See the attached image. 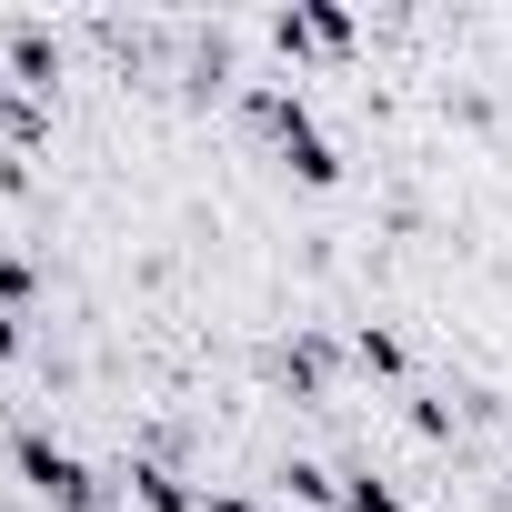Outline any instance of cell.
Here are the masks:
<instances>
[{"instance_id":"1","label":"cell","mask_w":512,"mask_h":512,"mask_svg":"<svg viewBox=\"0 0 512 512\" xmlns=\"http://www.w3.org/2000/svg\"><path fill=\"white\" fill-rule=\"evenodd\" d=\"M251 121L272 131V151L292 161V181H312V191H332V181H342V151H332V131L312 121V101H302V91L251 81Z\"/></svg>"},{"instance_id":"2","label":"cell","mask_w":512,"mask_h":512,"mask_svg":"<svg viewBox=\"0 0 512 512\" xmlns=\"http://www.w3.org/2000/svg\"><path fill=\"white\" fill-rule=\"evenodd\" d=\"M11 472H21V482H31L51 512H101V482H91V462H81L71 442H51L41 422H21V432H11Z\"/></svg>"},{"instance_id":"3","label":"cell","mask_w":512,"mask_h":512,"mask_svg":"<svg viewBox=\"0 0 512 512\" xmlns=\"http://www.w3.org/2000/svg\"><path fill=\"white\" fill-rule=\"evenodd\" d=\"M272 41H282V51H342V41H352V11H332V0H302V11L272 21Z\"/></svg>"},{"instance_id":"4","label":"cell","mask_w":512,"mask_h":512,"mask_svg":"<svg viewBox=\"0 0 512 512\" xmlns=\"http://www.w3.org/2000/svg\"><path fill=\"white\" fill-rule=\"evenodd\" d=\"M121 482H131V502H141V512H201V502L181 492V472H171V462H131Z\"/></svg>"},{"instance_id":"5","label":"cell","mask_w":512,"mask_h":512,"mask_svg":"<svg viewBox=\"0 0 512 512\" xmlns=\"http://www.w3.org/2000/svg\"><path fill=\"white\" fill-rule=\"evenodd\" d=\"M272 372H282L292 392H322V372H332V342H322V332H302V342H282V352H272Z\"/></svg>"},{"instance_id":"6","label":"cell","mask_w":512,"mask_h":512,"mask_svg":"<svg viewBox=\"0 0 512 512\" xmlns=\"http://www.w3.org/2000/svg\"><path fill=\"white\" fill-rule=\"evenodd\" d=\"M11 81L51 91V31H41V21H11Z\"/></svg>"},{"instance_id":"7","label":"cell","mask_w":512,"mask_h":512,"mask_svg":"<svg viewBox=\"0 0 512 512\" xmlns=\"http://www.w3.org/2000/svg\"><path fill=\"white\" fill-rule=\"evenodd\" d=\"M282 492H292V502H312V512H342V472H322V462H302V452L282 462Z\"/></svg>"},{"instance_id":"8","label":"cell","mask_w":512,"mask_h":512,"mask_svg":"<svg viewBox=\"0 0 512 512\" xmlns=\"http://www.w3.org/2000/svg\"><path fill=\"white\" fill-rule=\"evenodd\" d=\"M352 362H362V372H382V382H402V372H412V352H402V332H372V322L352 332Z\"/></svg>"},{"instance_id":"9","label":"cell","mask_w":512,"mask_h":512,"mask_svg":"<svg viewBox=\"0 0 512 512\" xmlns=\"http://www.w3.org/2000/svg\"><path fill=\"white\" fill-rule=\"evenodd\" d=\"M342 512H412V502H402L382 472H342Z\"/></svg>"},{"instance_id":"10","label":"cell","mask_w":512,"mask_h":512,"mask_svg":"<svg viewBox=\"0 0 512 512\" xmlns=\"http://www.w3.org/2000/svg\"><path fill=\"white\" fill-rule=\"evenodd\" d=\"M0 131H11V141H41V101H31L21 81H0Z\"/></svg>"},{"instance_id":"11","label":"cell","mask_w":512,"mask_h":512,"mask_svg":"<svg viewBox=\"0 0 512 512\" xmlns=\"http://www.w3.org/2000/svg\"><path fill=\"white\" fill-rule=\"evenodd\" d=\"M31 282H41L31 251H0V302H31Z\"/></svg>"},{"instance_id":"12","label":"cell","mask_w":512,"mask_h":512,"mask_svg":"<svg viewBox=\"0 0 512 512\" xmlns=\"http://www.w3.org/2000/svg\"><path fill=\"white\" fill-rule=\"evenodd\" d=\"M412 432L442 442V432H452V402H442V392H412Z\"/></svg>"},{"instance_id":"13","label":"cell","mask_w":512,"mask_h":512,"mask_svg":"<svg viewBox=\"0 0 512 512\" xmlns=\"http://www.w3.org/2000/svg\"><path fill=\"white\" fill-rule=\"evenodd\" d=\"M11 352H21V312H11V302H0V362H11Z\"/></svg>"},{"instance_id":"14","label":"cell","mask_w":512,"mask_h":512,"mask_svg":"<svg viewBox=\"0 0 512 512\" xmlns=\"http://www.w3.org/2000/svg\"><path fill=\"white\" fill-rule=\"evenodd\" d=\"M201 512H262V502H251V492H211Z\"/></svg>"}]
</instances>
